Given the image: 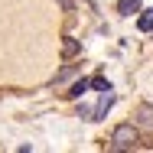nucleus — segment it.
Listing matches in <instances>:
<instances>
[{
  "label": "nucleus",
  "instance_id": "obj_1",
  "mask_svg": "<svg viewBox=\"0 0 153 153\" xmlns=\"http://www.w3.org/2000/svg\"><path fill=\"white\" fill-rule=\"evenodd\" d=\"M134 143H137V127H134V124L114 127V137H111V147H114V150H130Z\"/></svg>",
  "mask_w": 153,
  "mask_h": 153
},
{
  "label": "nucleus",
  "instance_id": "obj_2",
  "mask_svg": "<svg viewBox=\"0 0 153 153\" xmlns=\"http://www.w3.org/2000/svg\"><path fill=\"white\" fill-rule=\"evenodd\" d=\"M111 104H114V91L104 88V91H101V101H98V108H94V121H101V117L111 111Z\"/></svg>",
  "mask_w": 153,
  "mask_h": 153
},
{
  "label": "nucleus",
  "instance_id": "obj_3",
  "mask_svg": "<svg viewBox=\"0 0 153 153\" xmlns=\"http://www.w3.org/2000/svg\"><path fill=\"white\" fill-rule=\"evenodd\" d=\"M140 10V0H117V13L121 16H134Z\"/></svg>",
  "mask_w": 153,
  "mask_h": 153
},
{
  "label": "nucleus",
  "instance_id": "obj_4",
  "mask_svg": "<svg viewBox=\"0 0 153 153\" xmlns=\"http://www.w3.org/2000/svg\"><path fill=\"white\" fill-rule=\"evenodd\" d=\"M85 91H88V82L82 78V82H75V85H72V91H68V98H82Z\"/></svg>",
  "mask_w": 153,
  "mask_h": 153
},
{
  "label": "nucleus",
  "instance_id": "obj_5",
  "mask_svg": "<svg viewBox=\"0 0 153 153\" xmlns=\"http://www.w3.org/2000/svg\"><path fill=\"white\" fill-rule=\"evenodd\" d=\"M140 30H153V10H143V16H140Z\"/></svg>",
  "mask_w": 153,
  "mask_h": 153
},
{
  "label": "nucleus",
  "instance_id": "obj_6",
  "mask_svg": "<svg viewBox=\"0 0 153 153\" xmlns=\"http://www.w3.org/2000/svg\"><path fill=\"white\" fill-rule=\"evenodd\" d=\"M140 117H143L147 127H153V108H150V104H143V108H140Z\"/></svg>",
  "mask_w": 153,
  "mask_h": 153
},
{
  "label": "nucleus",
  "instance_id": "obj_7",
  "mask_svg": "<svg viewBox=\"0 0 153 153\" xmlns=\"http://www.w3.org/2000/svg\"><path fill=\"white\" fill-rule=\"evenodd\" d=\"M62 52H65V56H75V52H78V42H75V39H65V42H62Z\"/></svg>",
  "mask_w": 153,
  "mask_h": 153
},
{
  "label": "nucleus",
  "instance_id": "obj_8",
  "mask_svg": "<svg viewBox=\"0 0 153 153\" xmlns=\"http://www.w3.org/2000/svg\"><path fill=\"white\" fill-rule=\"evenodd\" d=\"M88 85H91V88H98V91H104V88H111V85H108V82H104V78H91V82H88Z\"/></svg>",
  "mask_w": 153,
  "mask_h": 153
},
{
  "label": "nucleus",
  "instance_id": "obj_9",
  "mask_svg": "<svg viewBox=\"0 0 153 153\" xmlns=\"http://www.w3.org/2000/svg\"><path fill=\"white\" fill-rule=\"evenodd\" d=\"M59 3H62V10H68V13L75 10V7H72V0H59Z\"/></svg>",
  "mask_w": 153,
  "mask_h": 153
}]
</instances>
